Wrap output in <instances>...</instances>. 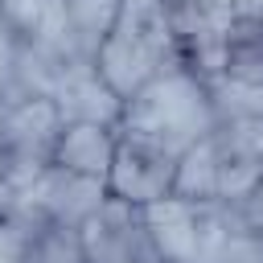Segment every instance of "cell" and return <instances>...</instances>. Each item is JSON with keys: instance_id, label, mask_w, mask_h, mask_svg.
Returning <instances> with one entry per match:
<instances>
[{"instance_id": "obj_1", "label": "cell", "mask_w": 263, "mask_h": 263, "mask_svg": "<svg viewBox=\"0 0 263 263\" xmlns=\"http://www.w3.org/2000/svg\"><path fill=\"white\" fill-rule=\"evenodd\" d=\"M214 123H218V115H214L210 86H205V78H197L185 66H168L156 78H148L123 103V115H119V132L160 144L173 156H181L185 148L205 140L214 132Z\"/></svg>"}, {"instance_id": "obj_2", "label": "cell", "mask_w": 263, "mask_h": 263, "mask_svg": "<svg viewBox=\"0 0 263 263\" xmlns=\"http://www.w3.org/2000/svg\"><path fill=\"white\" fill-rule=\"evenodd\" d=\"M181 66L173 37V4L168 0H123L115 29L95 53L99 78L127 103L148 78Z\"/></svg>"}, {"instance_id": "obj_3", "label": "cell", "mask_w": 263, "mask_h": 263, "mask_svg": "<svg viewBox=\"0 0 263 263\" xmlns=\"http://www.w3.org/2000/svg\"><path fill=\"white\" fill-rule=\"evenodd\" d=\"M62 132L53 99H16L0 107V177L16 189L33 181L49 160Z\"/></svg>"}, {"instance_id": "obj_4", "label": "cell", "mask_w": 263, "mask_h": 263, "mask_svg": "<svg viewBox=\"0 0 263 263\" xmlns=\"http://www.w3.org/2000/svg\"><path fill=\"white\" fill-rule=\"evenodd\" d=\"M238 16H247L242 0H173V37L181 66L214 82L222 74L226 33Z\"/></svg>"}, {"instance_id": "obj_5", "label": "cell", "mask_w": 263, "mask_h": 263, "mask_svg": "<svg viewBox=\"0 0 263 263\" xmlns=\"http://www.w3.org/2000/svg\"><path fill=\"white\" fill-rule=\"evenodd\" d=\"M78 242H82L86 263H160L144 210L115 201V197H107L78 226Z\"/></svg>"}, {"instance_id": "obj_6", "label": "cell", "mask_w": 263, "mask_h": 263, "mask_svg": "<svg viewBox=\"0 0 263 263\" xmlns=\"http://www.w3.org/2000/svg\"><path fill=\"white\" fill-rule=\"evenodd\" d=\"M173 177H177V156L173 152H164L160 144H148L140 136L119 132L115 160L107 168V197L144 210V205L173 193Z\"/></svg>"}, {"instance_id": "obj_7", "label": "cell", "mask_w": 263, "mask_h": 263, "mask_svg": "<svg viewBox=\"0 0 263 263\" xmlns=\"http://www.w3.org/2000/svg\"><path fill=\"white\" fill-rule=\"evenodd\" d=\"M103 201H107V185H103V181L66 173V168H58V164H45L33 181H25V185L16 189V205H21V210L37 214L41 222L70 226V230H78Z\"/></svg>"}, {"instance_id": "obj_8", "label": "cell", "mask_w": 263, "mask_h": 263, "mask_svg": "<svg viewBox=\"0 0 263 263\" xmlns=\"http://www.w3.org/2000/svg\"><path fill=\"white\" fill-rule=\"evenodd\" d=\"M53 107L62 115V123H107V127H119V115H123V99L99 78L95 62H70L53 86Z\"/></svg>"}, {"instance_id": "obj_9", "label": "cell", "mask_w": 263, "mask_h": 263, "mask_svg": "<svg viewBox=\"0 0 263 263\" xmlns=\"http://www.w3.org/2000/svg\"><path fill=\"white\" fill-rule=\"evenodd\" d=\"M115 144H119V127H107V123H62L49 164H58L66 173H78V177H95V181L107 185V168L115 160Z\"/></svg>"}, {"instance_id": "obj_10", "label": "cell", "mask_w": 263, "mask_h": 263, "mask_svg": "<svg viewBox=\"0 0 263 263\" xmlns=\"http://www.w3.org/2000/svg\"><path fill=\"white\" fill-rule=\"evenodd\" d=\"M123 0H62V25H66V49L78 62H95L99 45L115 29Z\"/></svg>"}, {"instance_id": "obj_11", "label": "cell", "mask_w": 263, "mask_h": 263, "mask_svg": "<svg viewBox=\"0 0 263 263\" xmlns=\"http://www.w3.org/2000/svg\"><path fill=\"white\" fill-rule=\"evenodd\" d=\"M0 16L21 45H49V49H62L70 58L66 25H62V0H0Z\"/></svg>"}, {"instance_id": "obj_12", "label": "cell", "mask_w": 263, "mask_h": 263, "mask_svg": "<svg viewBox=\"0 0 263 263\" xmlns=\"http://www.w3.org/2000/svg\"><path fill=\"white\" fill-rule=\"evenodd\" d=\"M218 78L238 86H263V16H238L230 25Z\"/></svg>"}, {"instance_id": "obj_13", "label": "cell", "mask_w": 263, "mask_h": 263, "mask_svg": "<svg viewBox=\"0 0 263 263\" xmlns=\"http://www.w3.org/2000/svg\"><path fill=\"white\" fill-rule=\"evenodd\" d=\"M173 197H185V201H218V156H214V144L210 136L197 140L193 148H185L177 156V177H173Z\"/></svg>"}, {"instance_id": "obj_14", "label": "cell", "mask_w": 263, "mask_h": 263, "mask_svg": "<svg viewBox=\"0 0 263 263\" xmlns=\"http://www.w3.org/2000/svg\"><path fill=\"white\" fill-rule=\"evenodd\" d=\"M218 119H263V86H238L226 78L205 82Z\"/></svg>"}, {"instance_id": "obj_15", "label": "cell", "mask_w": 263, "mask_h": 263, "mask_svg": "<svg viewBox=\"0 0 263 263\" xmlns=\"http://www.w3.org/2000/svg\"><path fill=\"white\" fill-rule=\"evenodd\" d=\"M25 263H86V259H82V242H78V230L45 222V226L33 234Z\"/></svg>"}, {"instance_id": "obj_16", "label": "cell", "mask_w": 263, "mask_h": 263, "mask_svg": "<svg viewBox=\"0 0 263 263\" xmlns=\"http://www.w3.org/2000/svg\"><path fill=\"white\" fill-rule=\"evenodd\" d=\"M45 222L37 218V214H29V210H12L8 218H0V263H25V255H29V242H33V234L41 230Z\"/></svg>"}, {"instance_id": "obj_17", "label": "cell", "mask_w": 263, "mask_h": 263, "mask_svg": "<svg viewBox=\"0 0 263 263\" xmlns=\"http://www.w3.org/2000/svg\"><path fill=\"white\" fill-rule=\"evenodd\" d=\"M226 210H230V222H234L242 234H251V238H259V242H263V181H259L247 197L230 201Z\"/></svg>"}, {"instance_id": "obj_18", "label": "cell", "mask_w": 263, "mask_h": 263, "mask_svg": "<svg viewBox=\"0 0 263 263\" xmlns=\"http://www.w3.org/2000/svg\"><path fill=\"white\" fill-rule=\"evenodd\" d=\"M214 263H263V242L242 234L238 226H230V234H226L222 251L214 255Z\"/></svg>"}, {"instance_id": "obj_19", "label": "cell", "mask_w": 263, "mask_h": 263, "mask_svg": "<svg viewBox=\"0 0 263 263\" xmlns=\"http://www.w3.org/2000/svg\"><path fill=\"white\" fill-rule=\"evenodd\" d=\"M12 210H16V185L0 177V218H8Z\"/></svg>"}, {"instance_id": "obj_20", "label": "cell", "mask_w": 263, "mask_h": 263, "mask_svg": "<svg viewBox=\"0 0 263 263\" xmlns=\"http://www.w3.org/2000/svg\"><path fill=\"white\" fill-rule=\"evenodd\" d=\"M242 12L247 16H263V0H242Z\"/></svg>"}, {"instance_id": "obj_21", "label": "cell", "mask_w": 263, "mask_h": 263, "mask_svg": "<svg viewBox=\"0 0 263 263\" xmlns=\"http://www.w3.org/2000/svg\"><path fill=\"white\" fill-rule=\"evenodd\" d=\"M168 4H173V0H168Z\"/></svg>"}]
</instances>
